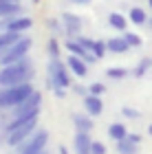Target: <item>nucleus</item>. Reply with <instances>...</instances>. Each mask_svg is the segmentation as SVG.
<instances>
[{
    "label": "nucleus",
    "instance_id": "12",
    "mask_svg": "<svg viewBox=\"0 0 152 154\" xmlns=\"http://www.w3.org/2000/svg\"><path fill=\"white\" fill-rule=\"evenodd\" d=\"M68 68L77 75V77H86V73H88V66H86V62L82 60V57H77V55H68Z\"/></svg>",
    "mask_w": 152,
    "mask_h": 154
},
{
    "label": "nucleus",
    "instance_id": "32",
    "mask_svg": "<svg viewBox=\"0 0 152 154\" xmlns=\"http://www.w3.org/2000/svg\"><path fill=\"white\" fill-rule=\"evenodd\" d=\"M55 90V97H60V99H62V97H66V90L64 88H53Z\"/></svg>",
    "mask_w": 152,
    "mask_h": 154
},
{
    "label": "nucleus",
    "instance_id": "4",
    "mask_svg": "<svg viewBox=\"0 0 152 154\" xmlns=\"http://www.w3.org/2000/svg\"><path fill=\"white\" fill-rule=\"evenodd\" d=\"M29 48H31V40H29V38H22L20 42H16L11 48H7V51H5V55L0 57V64H2V66L16 64V62H20L22 57H26Z\"/></svg>",
    "mask_w": 152,
    "mask_h": 154
},
{
    "label": "nucleus",
    "instance_id": "20",
    "mask_svg": "<svg viewBox=\"0 0 152 154\" xmlns=\"http://www.w3.org/2000/svg\"><path fill=\"white\" fill-rule=\"evenodd\" d=\"M18 13H20V5L0 2V18H5V16H18Z\"/></svg>",
    "mask_w": 152,
    "mask_h": 154
},
{
    "label": "nucleus",
    "instance_id": "38",
    "mask_svg": "<svg viewBox=\"0 0 152 154\" xmlns=\"http://www.w3.org/2000/svg\"><path fill=\"white\" fill-rule=\"evenodd\" d=\"M33 2H38V0H33Z\"/></svg>",
    "mask_w": 152,
    "mask_h": 154
},
{
    "label": "nucleus",
    "instance_id": "21",
    "mask_svg": "<svg viewBox=\"0 0 152 154\" xmlns=\"http://www.w3.org/2000/svg\"><path fill=\"white\" fill-rule=\"evenodd\" d=\"M150 68H152V57H143L139 64H137V68H135V77H143Z\"/></svg>",
    "mask_w": 152,
    "mask_h": 154
},
{
    "label": "nucleus",
    "instance_id": "39",
    "mask_svg": "<svg viewBox=\"0 0 152 154\" xmlns=\"http://www.w3.org/2000/svg\"><path fill=\"white\" fill-rule=\"evenodd\" d=\"M42 154H46V152H42Z\"/></svg>",
    "mask_w": 152,
    "mask_h": 154
},
{
    "label": "nucleus",
    "instance_id": "36",
    "mask_svg": "<svg viewBox=\"0 0 152 154\" xmlns=\"http://www.w3.org/2000/svg\"><path fill=\"white\" fill-rule=\"evenodd\" d=\"M148 5H150V9H152V0H148Z\"/></svg>",
    "mask_w": 152,
    "mask_h": 154
},
{
    "label": "nucleus",
    "instance_id": "19",
    "mask_svg": "<svg viewBox=\"0 0 152 154\" xmlns=\"http://www.w3.org/2000/svg\"><path fill=\"white\" fill-rule=\"evenodd\" d=\"M117 152L119 154H137V145L126 137V139H121V141H117Z\"/></svg>",
    "mask_w": 152,
    "mask_h": 154
},
{
    "label": "nucleus",
    "instance_id": "7",
    "mask_svg": "<svg viewBox=\"0 0 152 154\" xmlns=\"http://www.w3.org/2000/svg\"><path fill=\"white\" fill-rule=\"evenodd\" d=\"M40 103H42V95L40 93H33L26 97V99L22 103H18L16 108H13V117H22V115H29V112H36V110H40Z\"/></svg>",
    "mask_w": 152,
    "mask_h": 154
},
{
    "label": "nucleus",
    "instance_id": "5",
    "mask_svg": "<svg viewBox=\"0 0 152 154\" xmlns=\"http://www.w3.org/2000/svg\"><path fill=\"white\" fill-rule=\"evenodd\" d=\"M46 141H49V134L44 130H38L31 137V141L20 143V154H42L46 148Z\"/></svg>",
    "mask_w": 152,
    "mask_h": 154
},
{
    "label": "nucleus",
    "instance_id": "23",
    "mask_svg": "<svg viewBox=\"0 0 152 154\" xmlns=\"http://www.w3.org/2000/svg\"><path fill=\"white\" fill-rule=\"evenodd\" d=\"M46 51H49L51 60H60V44H57V40H55V38L49 40V44H46Z\"/></svg>",
    "mask_w": 152,
    "mask_h": 154
},
{
    "label": "nucleus",
    "instance_id": "28",
    "mask_svg": "<svg viewBox=\"0 0 152 154\" xmlns=\"http://www.w3.org/2000/svg\"><path fill=\"white\" fill-rule=\"evenodd\" d=\"M121 115L126 117V119H139V117H141V112H139V110H135V108H130V106H126V108H123V110H121Z\"/></svg>",
    "mask_w": 152,
    "mask_h": 154
},
{
    "label": "nucleus",
    "instance_id": "14",
    "mask_svg": "<svg viewBox=\"0 0 152 154\" xmlns=\"http://www.w3.org/2000/svg\"><path fill=\"white\" fill-rule=\"evenodd\" d=\"M20 40H22L20 33H16V31H2V33H0V53L7 51V48H11Z\"/></svg>",
    "mask_w": 152,
    "mask_h": 154
},
{
    "label": "nucleus",
    "instance_id": "8",
    "mask_svg": "<svg viewBox=\"0 0 152 154\" xmlns=\"http://www.w3.org/2000/svg\"><path fill=\"white\" fill-rule=\"evenodd\" d=\"M5 31H16V33H22L26 29H31V20L29 18H11V20H7V22L0 24Z\"/></svg>",
    "mask_w": 152,
    "mask_h": 154
},
{
    "label": "nucleus",
    "instance_id": "1",
    "mask_svg": "<svg viewBox=\"0 0 152 154\" xmlns=\"http://www.w3.org/2000/svg\"><path fill=\"white\" fill-rule=\"evenodd\" d=\"M31 73H33L31 62L26 57H22L16 64L2 66V71H0V86L9 88V86H18V84H29Z\"/></svg>",
    "mask_w": 152,
    "mask_h": 154
},
{
    "label": "nucleus",
    "instance_id": "35",
    "mask_svg": "<svg viewBox=\"0 0 152 154\" xmlns=\"http://www.w3.org/2000/svg\"><path fill=\"white\" fill-rule=\"evenodd\" d=\"M148 134H150V137H152V123H150V125H148Z\"/></svg>",
    "mask_w": 152,
    "mask_h": 154
},
{
    "label": "nucleus",
    "instance_id": "22",
    "mask_svg": "<svg viewBox=\"0 0 152 154\" xmlns=\"http://www.w3.org/2000/svg\"><path fill=\"white\" fill-rule=\"evenodd\" d=\"M108 77H113V79H123V77H128V68H121V66H113L106 71Z\"/></svg>",
    "mask_w": 152,
    "mask_h": 154
},
{
    "label": "nucleus",
    "instance_id": "27",
    "mask_svg": "<svg viewBox=\"0 0 152 154\" xmlns=\"http://www.w3.org/2000/svg\"><path fill=\"white\" fill-rule=\"evenodd\" d=\"M75 42H77L82 48H86V51H91V53H93V44H95V40H91V38H77Z\"/></svg>",
    "mask_w": 152,
    "mask_h": 154
},
{
    "label": "nucleus",
    "instance_id": "33",
    "mask_svg": "<svg viewBox=\"0 0 152 154\" xmlns=\"http://www.w3.org/2000/svg\"><path fill=\"white\" fill-rule=\"evenodd\" d=\"M71 2H77V5H84V2H88V0H71Z\"/></svg>",
    "mask_w": 152,
    "mask_h": 154
},
{
    "label": "nucleus",
    "instance_id": "6",
    "mask_svg": "<svg viewBox=\"0 0 152 154\" xmlns=\"http://www.w3.org/2000/svg\"><path fill=\"white\" fill-rule=\"evenodd\" d=\"M36 128H38V119H33V121L24 123L22 128L13 130L11 134H7V141H9V145H20V143H24L26 137H33V134H36V132H38Z\"/></svg>",
    "mask_w": 152,
    "mask_h": 154
},
{
    "label": "nucleus",
    "instance_id": "15",
    "mask_svg": "<svg viewBox=\"0 0 152 154\" xmlns=\"http://www.w3.org/2000/svg\"><path fill=\"white\" fill-rule=\"evenodd\" d=\"M106 48H108L110 53H126L130 46H128V42L123 40V38H113V40L106 42Z\"/></svg>",
    "mask_w": 152,
    "mask_h": 154
},
{
    "label": "nucleus",
    "instance_id": "3",
    "mask_svg": "<svg viewBox=\"0 0 152 154\" xmlns=\"http://www.w3.org/2000/svg\"><path fill=\"white\" fill-rule=\"evenodd\" d=\"M49 88H66L71 86V77H68V71L64 68L60 60H51L49 62Z\"/></svg>",
    "mask_w": 152,
    "mask_h": 154
},
{
    "label": "nucleus",
    "instance_id": "37",
    "mask_svg": "<svg viewBox=\"0 0 152 154\" xmlns=\"http://www.w3.org/2000/svg\"><path fill=\"white\" fill-rule=\"evenodd\" d=\"M150 29H152V20H150Z\"/></svg>",
    "mask_w": 152,
    "mask_h": 154
},
{
    "label": "nucleus",
    "instance_id": "31",
    "mask_svg": "<svg viewBox=\"0 0 152 154\" xmlns=\"http://www.w3.org/2000/svg\"><path fill=\"white\" fill-rule=\"evenodd\" d=\"M128 139H130V141H132L135 145H139V143H141V137H139V134H130V132H128Z\"/></svg>",
    "mask_w": 152,
    "mask_h": 154
},
{
    "label": "nucleus",
    "instance_id": "18",
    "mask_svg": "<svg viewBox=\"0 0 152 154\" xmlns=\"http://www.w3.org/2000/svg\"><path fill=\"white\" fill-rule=\"evenodd\" d=\"M130 22L132 24H146L148 22L146 11H143L141 7H132V9H130Z\"/></svg>",
    "mask_w": 152,
    "mask_h": 154
},
{
    "label": "nucleus",
    "instance_id": "40",
    "mask_svg": "<svg viewBox=\"0 0 152 154\" xmlns=\"http://www.w3.org/2000/svg\"><path fill=\"white\" fill-rule=\"evenodd\" d=\"M0 57H2V55H0Z\"/></svg>",
    "mask_w": 152,
    "mask_h": 154
},
{
    "label": "nucleus",
    "instance_id": "17",
    "mask_svg": "<svg viewBox=\"0 0 152 154\" xmlns=\"http://www.w3.org/2000/svg\"><path fill=\"white\" fill-rule=\"evenodd\" d=\"M108 24L113 26V29H117V31H123L128 26V20L121 16V13H110L108 16Z\"/></svg>",
    "mask_w": 152,
    "mask_h": 154
},
{
    "label": "nucleus",
    "instance_id": "10",
    "mask_svg": "<svg viewBox=\"0 0 152 154\" xmlns=\"http://www.w3.org/2000/svg\"><path fill=\"white\" fill-rule=\"evenodd\" d=\"M93 139L88 137V132H77L75 134V154H91Z\"/></svg>",
    "mask_w": 152,
    "mask_h": 154
},
{
    "label": "nucleus",
    "instance_id": "11",
    "mask_svg": "<svg viewBox=\"0 0 152 154\" xmlns=\"http://www.w3.org/2000/svg\"><path fill=\"white\" fill-rule=\"evenodd\" d=\"M84 108H86V112L91 115V117H97L104 112V103L99 97H95V95H86L84 97Z\"/></svg>",
    "mask_w": 152,
    "mask_h": 154
},
{
    "label": "nucleus",
    "instance_id": "16",
    "mask_svg": "<svg viewBox=\"0 0 152 154\" xmlns=\"http://www.w3.org/2000/svg\"><path fill=\"white\" fill-rule=\"evenodd\" d=\"M108 134H110V139H115V141H121V139L128 137V128L123 123H113L108 128Z\"/></svg>",
    "mask_w": 152,
    "mask_h": 154
},
{
    "label": "nucleus",
    "instance_id": "2",
    "mask_svg": "<svg viewBox=\"0 0 152 154\" xmlns=\"http://www.w3.org/2000/svg\"><path fill=\"white\" fill-rule=\"evenodd\" d=\"M31 93H33L31 84H18V86H9V88L0 90V108H16Z\"/></svg>",
    "mask_w": 152,
    "mask_h": 154
},
{
    "label": "nucleus",
    "instance_id": "25",
    "mask_svg": "<svg viewBox=\"0 0 152 154\" xmlns=\"http://www.w3.org/2000/svg\"><path fill=\"white\" fill-rule=\"evenodd\" d=\"M123 40L128 42V46H141V38L137 35V33H126V35H123Z\"/></svg>",
    "mask_w": 152,
    "mask_h": 154
},
{
    "label": "nucleus",
    "instance_id": "26",
    "mask_svg": "<svg viewBox=\"0 0 152 154\" xmlns=\"http://www.w3.org/2000/svg\"><path fill=\"white\" fill-rule=\"evenodd\" d=\"M106 93V86L104 84H91V88H88V95H95V97H99V95H104Z\"/></svg>",
    "mask_w": 152,
    "mask_h": 154
},
{
    "label": "nucleus",
    "instance_id": "9",
    "mask_svg": "<svg viewBox=\"0 0 152 154\" xmlns=\"http://www.w3.org/2000/svg\"><path fill=\"white\" fill-rule=\"evenodd\" d=\"M62 20H64V31L68 33V38H75L82 29V20L75 16V13H64Z\"/></svg>",
    "mask_w": 152,
    "mask_h": 154
},
{
    "label": "nucleus",
    "instance_id": "30",
    "mask_svg": "<svg viewBox=\"0 0 152 154\" xmlns=\"http://www.w3.org/2000/svg\"><path fill=\"white\" fill-rule=\"evenodd\" d=\"M46 24H49V29H51L53 33H62V31H64V29L60 26V22H57V20H49Z\"/></svg>",
    "mask_w": 152,
    "mask_h": 154
},
{
    "label": "nucleus",
    "instance_id": "13",
    "mask_svg": "<svg viewBox=\"0 0 152 154\" xmlns=\"http://www.w3.org/2000/svg\"><path fill=\"white\" fill-rule=\"evenodd\" d=\"M73 123H75V130H77V132H91L95 128L93 119L86 117V115H79V112L73 115Z\"/></svg>",
    "mask_w": 152,
    "mask_h": 154
},
{
    "label": "nucleus",
    "instance_id": "29",
    "mask_svg": "<svg viewBox=\"0 0 152 154\" xmlns=\"http://www.w3.org/2000/svg\"><path fill=\"white\" fill-rule=\"evenodd\" d=\"M91 154H106V145L99 143V141H93V145H91Z\"/></svg>",
    "mask_w": 152,
    "mask_h": 154
},
{
    "label": "nucleus",
    "instance_id": "34",
    "mask_svg": "<svg viewBox=\"0 0 152 154\" xmlns=\"http://www.w3.org/2000/svg\"><path fill=\"white\" fill-rule=\"evenodd\" d=\"M60 154H68V152H66V148H64V145H62V148H60Z\"/></svg>",
    "mask_w": 152,
    "mask_h": 154
},
{
    "label": "nucleus",
    "instance_id": "24",
    "mask_svg": "<svg viewBox=\"0 0 152 154\" xmlns=\"http://www.w3.org/2000/svg\"><path fill=\"white\" fill-rule=\"evenodd\" d=\"M108 48H106V44H104V42H99V40H95V44H93V55L95 57H104V53H106Z\"/></svg>",
    "mask_w": 152,
    "mask_h": 154
}]
</instances>
